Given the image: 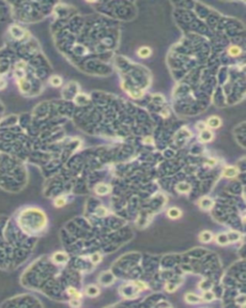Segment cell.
Returning a JSON list of instances; mask_svg holds the SVG:
<instances>
[{"instance_id": "5", "label": "cell", "mask_w": 246, "mask_h": 308, "mask_svg": "<svg viewBox=\"0 0 246 308\" xmlns=\"http://www.w3.org/2000/svg\"><path fill=\"white\" fill-rule=\"evenodd\" d=\"M222 174L227 178H233V177H236L239 174V170L235 167H227L224 168Z\"/></svg>"}, {"instance_id": "2", "label": "cell", "mask_w": 246, "mask_h": 308, "mask_svg": "<svg viewBox=\"0 0 246 308\" xmlns=\"http://www.w3.org/2000/svg\"><path fill=\"white\" fill-rule=\"evenodd\" d=\"M199 206L203 210H210L213 206V200L209 197H204L199 200Z\"/></svg>"}, {"instance_id": "24", "label": "cell", "mask_w": 246, "mask_h": 308, "mask_svg": "<svg viewBox=\"0 0 246 308\" xmlns=\"http://www.w3.org/2000/svg\"><path fill=\"white\" fill-rule=\"evenodd\" d=\"M206 126H207L206 123L202 122V121H201V122H198V123H197V128H200V131H201V130H203V129H205Z\"/></svg>"}, {"instance_id": "9", "label": "cell", "mask_w": 246, "mask_h": 308, "mask_svg": "<svg viewBox=\"0 0 246 308\" xmlns=\"http://www.w3.org/2000/svg\"><path fill=\"white\" fill-rule=\"evenodd\" d=\"M151 53H152V50H151L147 46H142L139 50H137V55H139V57H140L142 59L148 58L151 55Z\"/></svg>"}, {"instance_id": "7", "label": "cell", "mask_w": 246, "mask_h": 308, "mask_svg": "<svg viewBox=\"0 0 246 308\" xmlns=\"http://www.w3.org/2000/svg\"><path fill=\"white\" fill-rule=\"evenodd\" d=\"M53 260L58 264L66 263L68 260V256H67V254L64 253V252H56L53 255Z\"/></svg>"}, {"instance_id": "14", "label": "cell", "mask_w": 246, "mask_h": 308, "mask_svg": "<svg viewBox=\"0 0 246 308\" xmlns=\"http://www.w3.org/2000/svg\"><path fill=\"white\" fill-rule=\"evenodd\" d=\"M228 53L230 54L231 56H233V57H236V56H239V55L241 53V49L239 48V46L233 45V46H231V47H229Z\"/></svg>"}, {"instance_id": "13", "label": "cell", "mask_w": 246, "mask_h": 308, "mask_svg": "<svg viewBox=\"0 0 246 308\" xmlns=\"http://www.w3.org/2000/svg\"><path fill=\"white\" fill-rule=\"evenodd\" d=\"M216 242L218 243L219 245H228L229 243V239L226 233H221L216 237Z\"/></svg>"}, {"instance_id": "21", "label": "cell", "mask_w": 246, "mask_h": 308, "mask_svg": "<svg viewBox=\"0 0 246 308\" xmlns=\"http://www.w3.org/2000/svg\"><path fill=\"white\" fill-rule=\"evenodd\" d=\"M69 305L72 307H79L81 305L80 298H72V300L69 301Z\"/></svg>"}, {"instance_id": "18", "label": "cell", "mask_w": 246, "mask_h": 308, "mask_svg": "<svg viewBox=\"0 0 246 308\" xmlns=\"http://www.w3.org/2000/svg\"><path fill=\"white\" fill-rule=\"evenodd\" d=\"M67 294L69 295V296H71L73 298H81V294L77 291V290L75 288H72V287H69L67 289Z\"/></svg>"}, {"instance_id": "15", "label": "cell", "mask_w": 246, "mask_h": 308, "mask_svg": "<svg viewBox=\"0 0 246 308\" xmlns=\"http://www.w3.org/2000/svg\"><path fill=\"white\" fill-rule=\"evenodd\" d=\"M227 236H228V239H229V242H230V243H234V242L239 241V237H240L239 233H237L236 231H232L230 233H228Z\"/></svg>"}, {"instance_id": "22", "label": "cell", "mask_w": 246, "mask_h": 308, "mask_svg": "<svg viewBox=\"0 0 246 308\" xmlns=\"http://www.w3.org/2000/svg\"><path fill=\"white\" fill-rule=\"evenodd\" d=\"M96 214H97L98 216L104 217V216L107 215V210L105 209L104 207H99L98 209H97V211H96Z\"/></svg>"}, {"instance_id": "20", "label": "cell", "mask_w": 246, "mask_h": 308, "mask_svg": "<svg viewBox=\"0 0 246 308\" xmlns=\"http://www.w3.org/2000/svg\"><path fill=\"white\" fill-rule=\"evenodd\" d=\"M90 260H92V263H99L100 262V260H101V256H100V254L99 253H94L92 254V256H90Z\"/></svg>"}, {"instance_id": "8", "label": "cell", "mask_w": 246, "mask_h": 308, "mask_svg": "<svg viewBox=\"0 0 246 308\" xmlns=\"http://www.w3.org/2000/svg\"><path fill=\"white\" fill-rule=\"evenodd\" d=\"M167 216L168 218H170L172 220H176V219H179L180 217L182 216V212H181L179 208L172 207L167 211Z\"/></svg>"}, {"instance_id": "23", "label": "cell", "mask_w": 246, "mask_h": 308, "mask_svg": "<svg viewBox=\"0 0 246 308\" xmlns=\"http://www.w3.org/2000/svg\"><path fill=\"white\" fill-rule=\"evenodd\" d=\"M176 289H177V286L174 284H167L165 286V290L168 292H174Z\"/></svg>"}, {"instance_id": "16", "label": "cell", "mask_w": 246, "mask_h": 308, "mask_svg": "<svg viewBox=\"0 0 246 308\" xmlns=\"http://www.w3.org/2000/svg\"><path fill=\"white\" fill-rule=\"evenodd\" d=\"M62 79H61V77L58 76V75H54L50 78V84L54 86V87H60L62 85Z\"/></svg>"}, {"instance_id": "19", "label": "cell", "mask_w": 246, "mask_h": 308, "mask_svg": "<svg viewBox=\"0 0 246 308\" xmlns=\"http://www.w3.org/2000/svg\"><path fill=\"white\" fill-rule=\"evenodd\" d=\"M66 199L64 198V197H59L55 199V201H54V205L56 207H63L66 205Z\"/></svg>"}, {"instance_id": "4", "label": "cell", "mask_w": 246, "mask_h": 308, "mask_svg": "<svg viewBox=\"0 0 246 308\" xmlns=\"http://www.w3.org/2000/svg\"><path fill=\"white\" fill-rule=\"evenodd\" d=\"M95 193L97 194H100V196H105V194H109L111 192V187L110 186H108L107 184H104V183H101V184H98L96 185V187H95Z\"/></svg>"}, {"instance_id": "10", "label": "cell", "mask_w": 246, "mask_h": 308, "mask_svg": "<svg viewBox=\"0 0 246 308\" xmlns=\"http://www.w3.org/2000/svg\"><path fill=\"white\" fill-rule=\"evenodd\" d=\"M99 293H100V291H99L98 287H96V286L94 285H89L87 287V289H86V294H87L89 297H92V298L98 296Z\"/></svg>"}, {"instance_id": "1", "label": "cell", "mask_w": 246, "mask_h": 308, "mask_svg": "<svg viewBox=\"0 0 246 308\" xmlns=\"http://www.w3.org/2000/svg\"><path fill=\"white\" fill-rule=\"evenodd\" d=\"M213 139V132L211 131V130L209 129H203L200 131V134H199V140L202 142H211V140Z\"/></svg>"}, {"instance_id": "3", "label": "cell", "mask_w": 246, "mask_h": 308, "mask_svg": "<svg viewBox=\"0 0 246 308\" xmlns=\"http://www.w3.org/2000/svg\"><path fill=\"white\" fill-rule=\"evenodd\" d=\"M206 125L211 127V128L216 129L220 126V125H221V119H220V118H218V117H216V116H213V117H211V118L208 119Z\"/></svg>"}, {"instance_id": "12", "label": "cell", "mask_w": 246, "mask_h": 308, "mask_svg": "<svg viewBox=\"0 0 246 308\" xmlns=\"http://www.w3.org/2000/svg\"><path fill=\"white\" fill-rule=\"evenodd\" d=\"M191 186H189L188 183H180V184L177 185V187H176V190L182 194L188 193L189 191H191Z\"/></svg>"}, {"instance_id": "6", "label": "cell", "mask_w": 246, "mask_h": 308, "mask_svg": "<svg viewBox=\"0 0 246 308\" xmlns=\"http://www.w3.org/2000/svg\"><path fill=\"white\" fill-rule=\"evenodd\" d=\"M185 301L188 302V303H191V304H195V303H198L202 301V298H200L199 296H197V295L192 294V293H188L187 295H185Z\"/></svg>"}, {"instance_id": "17", "label": "cell", "mask_w": 246, "mask_h": 308, "mask_svg": "<svg viewBox=\"0 0 246 308\" xmlns=\"http://www.w3.org/2000/svg\"><path fill=\"white\" fill-rule=\"evenodd\" d=\"M214 298H215V295L211 291H206L202 297V300H204L205 301H213Z\"/></svg>"}, {"instance_id": "11", "label": "cell", "mask_w": 246, "mask_h": 308, "mask_svg": "<svg viewBox=\"0 0 246 308\" xmlns=\"http://www.w3.org/2000/svg\"><path fill=\"white\" fill-rule=\"evenodd\" d=\"M199 239L202 243H210L213 240V234L210 231H203L200 233Z\"/></svg>"}]
</instances>
